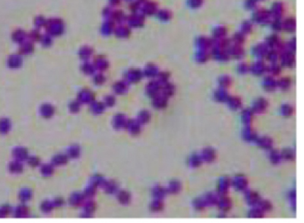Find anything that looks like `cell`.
Returning <instances> with one entry per match:
<instances>
[{"instance_id": "1", "label": "cell", "mask_w": 304, "mask_h": 223, "mask_svg": "<svg viewBox=\"0 0 304 223\" xmlns=\"http://www.w3.org/2000/svg\"><path fill=\"white\" fill-rule=\"evenodd\" d=\"M10 128V123L7 119H2L0 121V132L6 133Z\"/></svg>"}, {"instance_id": "2", "label": "cell", "mask_w": 304, "mask_h": 223, "mask_svg": "<svg viewBox=\"0 0 304 223\" xmlns=\"http://www.w3.org/2000/svg\"><path fill=\"white\" fill-rule=\"evenodd\" d=\"M14 155L16 158L20 160L24 159L27 156V152L22 148H18L15 150L14 152Z\"/></svg>"}, {"instance_id": "3", "label": "cell", "mask_w": 304, "mask_h": 223, "mask_svg": "<svg viewBox=\"0 0 304 223\" xmlns=\"http://www.w3.org/2000/svg\"><path fill=\"white\" fill-rule=\"evenodd\" d=\"M283 12V5L280 3H276L273 7V13L276 16H280Z\"/></svg>"}, {"instance_id": "4", "label": "cell", "mask_w": 304, "mask_h": 223, "mask_svg": "<svg viewBox=\"0 0 304 223\" xmlns=\"http://www.w3.org/2000/svg\"><path fill=\"white\" fill-rule=\"evenodd\" d=\"M10 170L11 172L14 173H19L22 170V166L20 163H13L10 166Z\"/></svg>"}, {"instance_id": "5", "label": "cell", "mask_w": 304, "mask_h": 223, "mask_svg": "<svg viewBox=\"0 0 304 223\" xmlns=\"http://www.w3.org/2000/svg\"><path fill=\"white\" fill-rule=\"evenodd\" d=\"M31 196V194L30 192L29 191H26V190L23 191L20 194V198H21V200H23L24 201L29 200Z\"/></svg>"}, {"instance_id": "6", "label": "cell", "mask_w": 304, "mask_h": 223, "mask_svg": "<svg viewBox=\"0 0 304 223\" xmlns=\"http://www.w3.org/2000/svg\"><path fill=\"white\" fill-rule=\"evenodd\" d=\"M257 4L256 0H247L246 2V5L249 9H253L255 7Z\"/></svg>"}, {"instance_id": "7", "label": "cell", "mask_w": 304, "mask_h": 223, "mask_svg": "<svg viewBox=\"0 0 304 223\" xmlns=\"http://www.w3.org/2000/svg\"><path fill=\"white\" fill-rule=\"evenodd\" d=\"M191 3L192 5V7L197 8L200 7V5L203 3V0H191Z\"/></svg>"}, {"instance_id": "8", "label": "cell", "mask_w": 304, "mask_h": 223, "mask_svg": "<svg viewBox=\"0 0 304 223\" xmlns=\"http://www.w3.org/2000/svg\"><path fill=\"white\" fill-rule=\"evenodd\" d=\"M26 211H27L26 208L24 207H21L17 210V213L19 215V216H24L26 214Z\"/></svg>"}, {"instance_id": "9", "label": "cell", "mask_w": 304, "mask_h": 223, "mask_svg": "<svg viewBox=\"0 0 304 223\" xmlns=\"http://www.w3.org/2000/svg\"><path fill=\"white\" fill-rule=\"evenodd\" d=\"M51 172V169L49 167V166H45L42 168V173L44 174H49Z\"/></svg>"}, {"instance_id": "10", "label": "cell", "mask_w": 304, "mask_h": 223, "mask_svg": "<svg viewBox=\"0 0 304 223\" xmlns=\"http://www.w3.org/2000/svg\"><path fill=\"white\" fill-rule=\"evenodd\" d=\"M30 163L32 166H36L37 164H39V160L38 159L35 157H33L30 159Z\"/></svg>"}]
</instances>
